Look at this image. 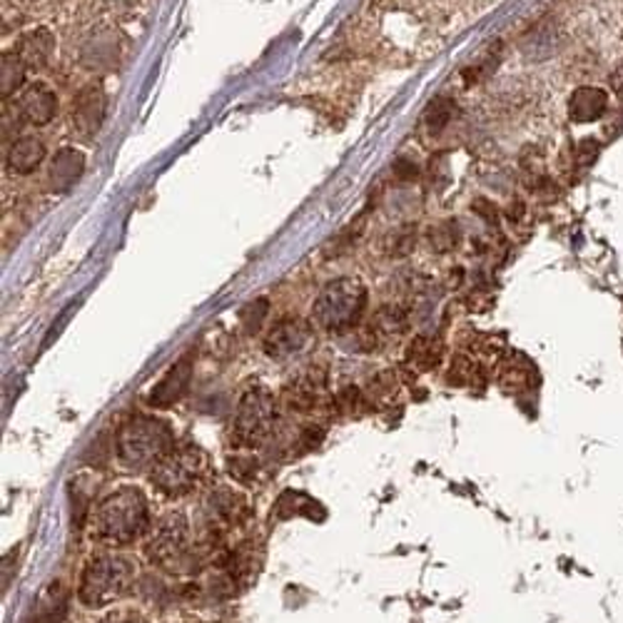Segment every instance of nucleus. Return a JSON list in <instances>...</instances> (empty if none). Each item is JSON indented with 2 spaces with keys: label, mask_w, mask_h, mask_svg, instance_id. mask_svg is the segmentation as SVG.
Masks as SVG:
<instances>
[{
  "label": "nucleus",
  "mask_w": 623,
  "mask_h": 623,
  "mask_svg": "<svg viewBox=\"0 0 623 623\" xmlns=\"http://www.w3.org/2000/svg\"><path fill=\"white\" fill-rule=\"evenodd\" d=\"M280 402L292 414H312L327 404V374L325 369L309 367L299 372L282 387Z\"/></svg>",
  "instance_id": "8"
},
{
  "label": "nucleus",
  "mask_w": 623,
  "mask_h": 623,
  "mask_svg": "<svg viewBox=\"0 0 623 623\" xmlns=\"http://www.w3.org/2000/svg\"><path fill=\"white\" fill-rule=\"evenodd\" d=\"M68 613V589L62 581H52L35 601L28 623H62Z\"/></svg>",
  "instance_id": "16"
},
{
  "label": "nucleus",
  "mask_w": 623,
  "mask_h": 623,
  "mask_svg": "<svg viewBox=\"0 0 623 623\" xmlns=\"http://www.w3.org/2000/svg\"><path fill=\"white\" fill-rule=\"evenodd\" d=\"M312 342V325L302 317H284L265 337V352L272 360H290Z\"/></svg>",
  "instance_id": "9"
},
{
  "label": "nucleus",
  "mask_w": 623,
  "mask_h": 623,
  "mask_svg": "<svg viewBox=\"0 0 623 623\" xmlns=\"http://www.w3.org/2000/svg\"><path fill=\"white\" fill-rule=\"evenodd\" d=\"M210 471L208 454L198 447H175L150 469V484L160 494L180 498L198 489Z\"/></svg>",
  "instance_id": "6"
},
{
  "label": "nucleus",
  "mask_w": 623,
  "mask_h": 623,
  "mask_svg": "<svg viewBox=\"0 0 623 623\" xmlns=\"http://www.w3.org/2000/svg\"><path fill=\"white\" fill-rule=\"evenodd\" d=\"M278 399L267 387L252 385L239 397L233 416V442L235 447L255 449L278 426Z\"/></svg>",
  "instance_id": "5"
},
{
  "label": "nucleus",
  "mask_w": 623,
  "mask_h": 623,
  "mask_svg": "<svg viewBox=\"0 0 623 623\" xmlns=\"http://www.w3.org/2000/svg\"><path fill=\"white\" fill-rule=\"evenodd\" d=\"M175 447L177 444L171 424L148 414L132 416V420L120 426L118 436H115L118 459L130 469H153Z\"/></svg>",
  "instance_id": "3"
},
{
  "label": "nucleus",
  "mask_w": 623,
  "mask_h": 623,
  "mask_svg": "<svg viewBox=\"0 0 623 623\" xmlns=\"http://www.w3.org/2000/svg\"><path fill=\"white\" fill-rule=\"evenodd\" d=\"M52 48H56L52 35L46 28H38L28 35H23V40L15 46V56L25 62V68L40 70L48 66Z\"/></svg>",
  "instance_id": "17"
},
{
  "label": "nucleus",
  "mask_w": 623,
  "mask_h": 623,
  "mask_svg": "<svg viewBox=\"0 0 623 623\" xmlns=\"http://www.w3.org/2000/svg\"><path fill=\"white\" fill-rule=\"evenodd\" d=\"M265 317H267V299L249 302V305L243 312H239V322H243L247 334H255L257 329L262 327Z\"/></svg>",
  "instance_id": "23"
},
{
  "label": "nucleus",
  "mask_w": 623,
  "mask_h": 623,
  "mask_svg": "<svg viewBox=\"0 0 623 623\" xmlns=\"http://www.w3.org/2000/svg\"><path fill=\"white\" fill-rule=\"evenodd\" d=\"M136 564L120 554H95L87 559L78 581V599L87 609H103L125 599L136 586Z\"/></svg>",
  "instance_id": "2"
},
{
  "label": "nucleus",
  "mask_w": 623,
  "mask_h": 623,
  "mask_svg": "<svg viewBox=\"0 0 623 623\" xmlns=\"http://www.w3.org/2000/svg\"><path fill=\"white\" fill-rule=\"evenodd\" d=\"M609 108V95L601 91V87L584 85L572 95L568 101V115H572L574 122H591L599 120Z\"/></svg>",
  "instance_id": "15"
},
{
  "label": "nucleus",
  "mask_w": 623,
  "mask_h": 623,
  "mask_svg": "<svg viewBox=\"0 0 623 623\" xmlns=\"http://www.w3.org/2000/svg\"><path fill=\"white\" fill-rule=\"evenodd\" d=\"M367 309V287L357 278H340L325 284L312 307V319L325 332H350Z\"/></svg>",
  "instance_id": "4"
},
{
  "label": "nucleus",
  "mask_w": 623,
  "mask_h": 623,
  "mask_svg": "<svg viewBox=\"0 0 623 623\" xmlns=\"http://www.w3.org/2000/svg\"><path fill=\"white\" fill-rule=\"evenodd\" d=\"M611 85H613V91L623 97V62L616 68V73L611 75Z\"/></svg>",
  "instance_id": "26"
},
{
  "label": "nucleus",
  "mask_w": 623,
  "mask_h": 623,
  "mask_svg": "<svg viewBox=\"0 0 623 623\" xmlns=\"http://www.w3.org/2000/svg\"><path fill=\"white\" fill-rule=\"evenodd\" d=\"M23 118L33 125H48L58 113V97L48 85L33 83L23 91L21 101H17Z\"/></svg>",
  "instance_id": "13"
},
{
  "label": "nucleus",
  "mask_w": 623,
  "mask_h": 623,
  "mask_svg": "<svg viewBox=\"0 0 623 623\" xmlns=\"http://www.w3.org/2000/svg\"><path fill=\"white\" fill-rule=\"evenodd\" d=\"M430 243L436 252H449V249L457 247L459 243V225L457 222H439V225L432 227Z\"/></svg>",
  "instance_id": "22"
},
{
  "label": "nucleus",
  "mask_w": 623,
  "mask_h": 623,
  "mask_svg": "<svg viewBox=\"0 0 623 623\" xmlns=\"http://www.w3.org/2000/svg\"><path fill=\"white\" fill-rule=\"evenodd\" d=\"M531 364L519 357V354H514L512 360H506L502 364V369H498V381H502L504 387H514V389H521V387H527L529 385V379H531Z\"/></svg>",
  "instance_id": "19"
},
{
  "label": "nucleus",
  "mask_w": 623,
  "mask_h": 623,
  "mask_svg": "<svg viewBox=\"0 0 623 623\" xmlns=\"http://www.w3.org/2000/svg\"><path fill=\"white\" fill-rule=\"evenodd\" d=\"M175 623H177V621H175Z\"/></svg>",
  "instance_id": "27"
},
{
  "label": "nucleus",
  "mask_w": 623,
  "mask_h": 623,
  "mask_svg": "<svg viewBox=\"0 0 623 623\" xmlns=\"http://www.w3.org/2000/svg\"><path fill=\"white\" fill-rule=\"evenodd\" d=\"M150 529L148 498L138 486L115 489L97 504L93 516V537L110 546H128L145 537Z\"/></svg>",
  "instance_id": "1"
},
{
  "label": "nucleus",
  "mask_w": 623,
  "mask_h": 623,
  "mask_svg": "<svg viewBox=\"0 0 623 623\" xmlns=\"http://www.w3.org/2000/svg\"><path fill=\"white\" fill-rule=\"evenodd\" d=\"M260 461H255V459H247V457H233L230 459V471H233V477L237 479V482H249L257 474V467Z\"/></svg>",
  "instance_id": "24"
},
{
  "label": "nucleus",
  "mask_w": 623,
  "mask_h": 623,
  "mask_svg": "<svg viewBox=\"0 0 623 623\" xmlns=\"http://www.w3.org/2000/svg\"><path fill=\"white\" fill-rule=\"evenodd\" d=\"M190 524L185 514L171 512L160 519L150 531L145 554L155 566H163L167 572H183L185 564H190Z\"/></svg>",
  "instance_id": "7"
},
{
  "label": "nucleus",
  "mask_w": 623,
  "mask_h": 623,
  "mask_svg": "<svg viewBox=\"0 0 623 623\" xmlns=\"http://www.w3.org/2000/svg\"><path fill=\"white\" fill-rule=\"evenodd\" d=\"M105 110H108V101H105L103 85H85L83 91L75 95L73 115H70L75 132H80L83 138H93L95 132L101 130Z\"/></svg>",
  "instance_id": "10"
},
{
  "label": "nucleus",
  "mask_w": 623,
  "mask_h": 623,
  "mask_svg": "<svg viewBox=\"0 0 623 623\" xmlns=\"http://www.w3.org/2000/svg\"><path fill=\"white\" fill-rule=\"evenodd\" d=\"M85 171V157L73 148H62L50 160L48 185L52 192H68Z\"/></svg>",
  "instance_id": "12"
},
{
  "label": "nucleus",
  "mask_w": 623,
  "mask_h": 623,
  "mask_svg": "<svg viewBox=\"0 0 623 623\" xmlns=\"http://www.w3.org/2000/svg\"><path fill=\"white\" fill-rule=\"evenodd\" d=\"M43 157H46V145H43L38 138L23 136L11 142L5 163H8V171L15 175H31L38 171Z\"/></svg>",
  "instance_id": "14"
},
{
  "label": "nucleus",
  "mask_w": 623,
  "mask_h": 623,
  "mask_svg": "<svg viewBox=\"0 0 623 623\" xmlns=\"http://www.w3.org/2000/svg\"><path fill=\"white\" fill-rule=\"evenodd\" d=\"M25 83V62L15 56V52H8L3 58V97H11L17 93V87Z\"/></svg>",
  "instance_id": "21"
},
{
  "label": "nucleus",
  "mask_w": 623,
  "mask_h": 623,
  "mask_svg": "<svg viewBox=\"0 0 623 623\" xmlns=\"http://www.w3.org/2000/svg\"><path fill=\"white\" fill-rule=\"evenodd\" d=\"M454 115H457V108H454L449 97H439V101H434L424 113L426 130H430L432 136H439V132H444V128L454 120Z\"/></svg>",
  "instance_id": "20"
},
{
  "label": "nucleus",
  "mask_w": 623,
  "mask_h": 623,
  "mask_svg": "<svg viewBox=\"0 0 623 623\" xmlns=\"http://www.w3.org/2000/svg\"><path fill=\"white\" fill-rule=\"evenodd\" d=\"M190 379H192V354H185L183 360H177L163 379L157 381L155 389L150 391L148 402L150 407H173L177 399H183V395L190 387Z\"/></svg>",
  "instance_id": "11"
},
{
  "label": "nucleus",
  "mask_w": 623,
  "mask_h": 623,
  "mask_svg": "<svg viewBox=\"0 0 623 623\" xmlns=\"http://www.w3.org/2000/svg\"><path fill=\"white\" fill-rule=\"evenodd\" d=\"M101 623H145L136 609H115L108 616H103Z\"/></svg>",
  "instance_id": "25"
},
{
  "label": "nucleus",
  "mask_w": 623,
  "mask_h": 623,
  "mask_svg": "<svg viewBox=\"0 0 623 623\" xmlns=\"http://www.w3.org/2000/svg\"><path fill=\"white\" fill-rule=\"evenodd\" d=\"M444 346L434 337H416V340L407 346V364L416 372H432L436 364L442 362Z\"/></svg>",
  "instance_id": "18"
}]
</instances>
